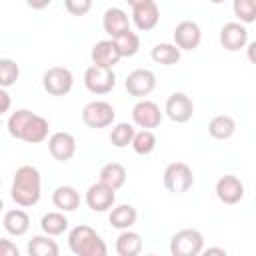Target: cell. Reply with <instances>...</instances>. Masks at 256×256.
<instances>
[{"instance_id": "obj_1", "label": "cell", "mask_w": 256, "mask_h": 256, "mask_svg": "<svg viewBox=\"0 0 256 256\" xmlns=\"http://www.w3.org/2000/svg\"><path fill=\"white\" fill-rule=\"evenodd\" d=\"M40 194H42V178H40L38 168L30 166V164L20 166L14 172V180H12V188H10L12 200L18 206L28 208V206L38 204Z\"/></svg>"}, {"instance_id": "obj_2", "label": "cell", "mask_w": 256, "mask_h": 256, "mask_svg": "<svg viewBox=\"0 0 256 256\" xmlns=\"http://www.w3.org/2000/svg\"><path fill=\"white\" fill-rule=\"evenodd\" d=\"M68 246L76 256H108L106 242L94 228L80 224L68 232Z\"/></svg>"}, {"instance_id": "obj_3", "label": "cell", "mask_w": 256, "mask_h": 256, "mask_svg": "<svg viewBox=\"0 0 256 256\" xmlns=\"http://www.w3.org/2000/svg\"><path fill=\"white\" fill-rule=\"evenodd\" d=\"M172 256H200L204 250V236L196 228H182L170 238Z\"/></svg>"}, {"instance_id": "obj_4", "label": "cell", "mask_w": 256, "mask_h": 256, "mask_svg": "<svg viewBox=\"0 0 256 256\" xmlns=\"http://www.w3.org/2000/svg\"><path fill=\"white\" fill-rule=\"evenodd\" d=\"M162 182H164V188L172 194H184L192 188L194 184V174H192V168L184 162H172L164 168V174H162Z\"/></svg>"}, {"instance_id": "obj_5", "label": "cell", "mask_w": 256, "mask_h": 256, "mask_svg": "<svg viewBox=\"0 0 256 256\" xmlns=\"http://www.w3.org/2000/svg\"><path fill=\"white\" fill-rule=\"evenodd\" d=\"M114 118H116V112L112 104H108L106 100H92L82 108V122L94 130L110 126Z\"/></svg>"}, {"instance_id": "obj_6", "label": "cell", "mask_w": 256, "mask_h": 256, "mask_svg": "<svg viewBox=\"0 0 256 256\" xmlns=\"http://www.w3.org/2000/svg\"><path fill=\"white\" fill-rule=\"evenodd\" d=\"M42 86L50 96H66L74 86V76L64 66H52L42 74Z\"/></svg>"}, {"instance_id": "obj_7", "label": "cell", "mask_w": 256, "mask_h": 256, "mask_svg": "<svg viewBox=\"0 0 256 256\" xmlns=\"http://www.w3.org/2000/svg\"><path fill=\"white\" fill-rule=\"evenodd\" d=\"M130 8H132V22L136 24L138 30L148 32L156 28L160 20V10L154 0H130Z\"/></svg>"}, {"instance_id": "obj_8", "label": "cell", "mask_w": 256, "mask_h": 256, "mask_svg": "<svg viewBox=\"0 0 256 256\" xmlns=\"http://www.w3.org/2000/svg\"><path fill=\"white\" fill-rule=\"evenodd\" d=\"M84 86L92 94H108L116 86V74L110 68H100L92 64L84 72Z\"/></svg>"}, {"instance_id": "obj_9", "label": "cell", "mask_w": 256, "mask_h": 256, "mask_svg": "<svg viewBox=\"0 0 256 256\" xmlns=\"http://www.w3.org/2000/svg\"><path fill=\"white\" fill-rule=\"evenodd\" d=\"M124 88L130 96H136V98H144L148 96L154 88H156V76L152 70L148 68H136L132 70L128 76H126V82H124Z\"/></svg>"}, {"instance_id": "obj_10", "label": "cell", "mask_w": 256, "mask_h": 256, "mask_svg": "<svg viewBox=\"0 0 256 256\" xmlns=\"http://www.w3.org/2000/svg\"><path fill=\"white\" fill-rule=\"evenodd\" d=\"M164 112L166 116L176 122V124H184L192 118L194 114V104L190 100V96H186L184 92H174L168 96L166 100V106H164Z\"/></svg>"}, {"instance_id": "obj_11", "label": "cell", "mask_w": 256, "mask_h": 256, "mask_svg": "<svg viewBox=\"0 0 256 256\" xmlns=\"http://www.w3.org/2000/svg\"><path fill=\"white\" fill-rule=\"evenodd\" d=\"M132 122L140 126L142 130H150L160 126L162 122V112L156 102L152 100H138L132 108Z\"/></svg>"}, {"instance_id": "obj_12", "label": "cell", "mask_w": 256, "mask_h": 256, "mask_svg": "<svg viewBox=\"0 0 256 256\" xmlns=\"http://www.w3.org/2000/svg\"><path fill=\"white\" fill-rule=\"evenodd\" d=\"M202 40L200 26L194 20H182L174 28V46L178 50H194Z\"/></svg>"}, {"instance_id": "obj_13", "label": "cell", "mask_w": 256, "mask_h": 256, "mask_svg": "<svg viewBox=\"0 0 256 256\" xmlns=\"http://www.w3.org/2000/svg\"><path fill=\"white\" fill-rule=\"evenodd\" d=\"M216 196L222 204H238L244 198V184L234 174H224L216 182Z\"/></svg>"}, {"instance_id": "obj_14", "label": "cell", "mask_w": 256, "mask_h": 256, "mask_svg": "<svg viewBox=\"0 0 256 256\" xmlns=\"http://www.w3.org/2000/svg\"><path fill=\"white\" fill-rule=\"evenodd\" d=\"M248 42V30L240 22H226L220 28V44L228 52H236L244 48Z\"/></svg>"}, {"instance_id": "obj_15", "label": "cell", "mask_w": 256, "mask_h": 256, "mask_svg": "<svg viewBox=\"0 0 256 256\" xmlns=\"http://www.w3.org/2000/svg\"><path fill=\"white\" fill-rule=\"evenodd\" d=\"M48 150L54 160L68 162L76 154V138L70 132H54L48 138Z\"/></svg>"}, {"instance_id": "obj_16", "label": "cell", "mask_w": 256, "mask_h": 256, "mask_svg": "<svg viewBox=\"0 0 256 256\" xmlns=\"http://www.w3.org/2000/svg\"><path fill=\"white\" fill-rule=\"evenodd\" d=\"M114 200H116L114 190L104 186L102 182H96L86 190V204L94 212H106L108 208H112Z\"/></svg>"}, {"instance_id": "obj_17", "label": "cell", "mask_w": 256, "mask_h": 256, "mask_svg": "<svg viewBox=\"0 0 256 256\" xmlns=\"http://www.w3.org/2000/svg\"><path fill=\"white\" fill-rule=\"evenodd\" d=\"M90 58L94 62V66H100V68H114L120 60V54H118V48L114 44V40H100L92 46V52H90Z\"/></svg>"}, {"instance_id": "obj_18", "label": "cell", "mask_w": 256, "mask_h": 256, "mask_svg": "<svg viewBox=\"0 0 256 256\" xmlns=\"http://www.w3.org/2000/svg\"><path fill=\"white\" fill-rule=\"evenodd\" d=\"M102 26H104V32L108 36H112V40L124 32L130 30V20H128V14L122 10V8H108L102 16Z\"/></svg>"}, {"instance_id": "obj_19", "label": "cell", "mask_w": 256, "mask_h": 256, "mask_svg": "<svg viewBox=\"0 0 256 256\" xmlns=\"http://www.w3.org/2000/svg\"><path fill=\"white\" fill-rule=\"evenodd\" d=\"M116 254L118 256H140L142 252V236L134 230H122L116 238Z\"/></svg>"}, {"instance_id": "obj_20", "label": "cell", "mask_w": 256, "mask_h": 256, "mask_svg": "<svg viewBox=\"0 0 256 256\" xmlns=\"http://www.w3.org/2000/svg\"><path fill=\"white\" fill-rule=\"evenodd\" d=\"M52 204L62 212H72L80 206V194L74 186H58L52 192Z\"/></svg>"}, {"instance_id": "obj_21", "label": "cell", "mask_w": 256, "mask_h": 256, "mask_svg": "<svg viewBox=\"0 0 256 256\" xmlns=\"http://www.w3.org/2000/svg\"><path fill=\"white\" fill-rule=\"evenodd\" d=\"M98 176H100L98 182H102L104 186H108V188H112L116 192L126 182V168L122 164H118V162H108V164H104L100 168Z\"/></svg>"}, {"instance_id": "obj_22", "label": "cell", "mask_w": 256, "mask_h": 256, "mask_svg": "<svg viewBox=\"0 0 256 256\" xmlns=\"http://www.w3.org/2000/svg\"><path fill=\"white\" fill-rule=\"evenodd\" d=\"M2 224H4V228H6L8 234H12V236H24L28 232V228H30V216L24 210L14 208V210H8L4 214Z\"/></svg>"}, {"instance_id": "obj_23", "label": "cell", "mask_w": 256, "mask_h": 256, "mask_svg": "<svg viewBox=\"0 0 256 256\" xmlns=\"http://www.w3.org/2000/svg\"><path fill=\"white\" fill-rule=\"evenodd\" d=\"M136 218H138V212L132 204H120V206L112 208V212L108 216L112 228H118V230H130L136 224Z\"/></svg>"}, {"instance_id": "obj_24", "label": "cell", "mask_w": 256, "mask_h": 256, "mask_svg": "<svg viewBox=\"0 0 256 256\" xmlns=\"http://www.w3.org/2000/svg\"><path fill=\"white\" fill-rule=\"evenodd\" d=\"M236 132V122L228 114H218L208 122V134L216 140H228Z\"/></svg>"}, {"instance_id": "obj_25", "label": "cell", "mask_w": 256, "mask_h": 256, "mask_svg": "<svg viewBox=\"0 0 256 256\" xmlns=\"http://www.w3.org/2000/svg\"><path fill=\"white\" fill-rule=\"evenodd\" d=\"M28 256H60V246L52 236H32L28 242Z\"/></svg>"}, {"instance_id": "obj_26", "label": "cell", "mask_w": 256, "mask_h": 256, "mask_svg": "<svg viewBox=\"0 0 256 256\" xmlns=\"http://www.w3.org/2000/svg\"><path fill=\"white\" fill-rule=\"evenodd\" d=\"M48 128H50L48 120L38 116V114H34L30 118L26 130H24V134H22V140L28 142V144H40V142H44L48 138Z\"/></svg>"}, {"instance_id": "obj_27", "label": "cell", "mask_w": 256, "mask_h": 256, "mask_svg": "<svg viewBox=\"0 0 256 256\" xmlns=\"http://www.w3.org/2000/svg\"><path fill=\"white\" fill-rule=\"evenodd\" d=\"M40 228L46 236H60L68 228V218L62 212H46L40 220Z\"/></svg>"}, {"instance_id": "obj_28", "label": "cell", "mask_w": 256, "mask_h": 256, "mask_svg": "<svg viewBox=\"0 0 256 256\" xmlns=\"http://www.w3.org/2000/svg\"><path fill=\"white\" fill-rule=\"evenodd\" d=\"M150 56H152V60H154L156 64L172 66V64H176V62L180 60V50H178L174 44H170V42H160V44H156V46L152 48Z\"/></svg>"}, {"instance_id": "obj_29", "label": "cell", "mask_w": 256, "mask_h": 256, "mask_svg": "<svg viewBox=\"0 0 256 256\" xmlns=\"http://www.w3.org/2000/svg\"><path fill=\"white\" fill-rule=\"evenodd\" d=\"M32 116H34V112H30L26 108H20V110L12 112L10 118H8V134L12 138H16V140H22V134H24V130H26V126H28Z\"/></svg>"}, {"instance_id": "obj_30", "label": "cell", "mask_w": 256, "mask_h": 256, "mask_svg": "<svg viewBox=\"0 0 256 256\" xmlns=\"http://www.w3.org/2000/svg\"><path fill=\"white\" fill-rule=\"evenodd\" d=\"M114 44H116V48H118L120 58H130V56H134V54L138 52V48H140V36H138L136 32L128 30V32L116 36V38H114Z\"/></svg>"}, {"instance_id": "obj_31", "label": "cell", "mask_w": 256, "mask_h": 256, "mask_svg": "<svg viewBox=\"0 0 256 256\" xmlns=\"http://www.w3.org/2000/svg\"><path fill=\"white\" fill-rule=\"evenodd\" d=\"M130 146L134 148V152H136V154L146 156V154L154 152V148H156V136H154V132H152V130H140V132H136V134H134V138H132Z\"/></svg>"}, {"instance_id": "obj_32", "label": "cell", "mask_w": 256, "mask_h": 256, "mask_svg": "<svg viewBox=\"0 0 256 256\" xmlns=\"http://www.w3.org/2000/svg\"><path fill=\"white\" fill-rule=\"evenodd\" d=\"M134 134H136V130H134L132 124H128V122H118V124L112 128V132H110V142H112V146H116V148H126V146L132 142Z\"/></svg>"}, {"instance_id": "obj_33", "label": "cell", "mask_w": 256, "mask_h": 256, "mask_svg": "<svg viewBox=\"0 0 256 256\" xmlns=\"http://www.w3.org/2000/svg\"><path fill=\"white\" fill-rule=\"evenodd\" d=\"M20 76V66L12 58H0V88H8L16 84Z\"/></svg>"}, {"instance_id": "obj_34", "label": "cell", "mask_w": 256, "mask_h": 256, "mask_svg": "<svg viewBox=\"0 0 256 256\" xmlns=\"http://www.w3.org/2000/svg\"><path fill=\"white\" fill-rule=\"evenodd\" d=\"M234 14L240 18V24H250L256 20V2L254 0H234Z\"/></svg>"}, {"instance_id": "obj_35", "label": "cell", "mask_w": 256, "mask_h": 256, "mask_svg": "<svg viewBox=\"0 0 256 256\" xmlns=\"http://www.w3.org/2000/svg\"><path fill=\"white\" fill-rule=\"evenodd\" d=\"M64 8H66L72 16H84V14L92 8V2H90V0H66V2H64Z\"/></svg>"}, {"instance_id": "obj_36", "label": "cell", "mask_w": 256, "mask_h": 256, "mask_svg": "<svg viewBox=\"0 0 256 256\" xmlns=\"http://www.w3.org/2000/svg\"><path fill=\"white\" fill-rule=\"evenodd\" d=\"M0 256H20V250L12 240L0 238Z\"/></svg>"}, {"instance_id": "obj_37", "label": "cell", "mask_w": 256, "mask_h": 256, "mask_svg": "<svg viewBox=\"0 0 256 256\" xmlns=\"http://www.w3.org/2000/svg\"><path fill=\"white\" fill-rule=\"evenodd\" d=\"M10 104H12L10 94H8L4 88H0V116H2L4 112H8V110H10Z\"/></svg>"}, {"instance_id": "obj_38", "label": "cell", "mask_w": 256, "mask_h": 256, "mask_svg": "<svg viewBox=\"0 0 256 256\" xmlns=\"http://www.w3.org/2000/svg\"><path fill=\"white\" fill-rule=\"evenodd\" d=\"M200 256H228V252L220 246H210V248H204L200 252Z\"/></svg>"}, {"instance_id": "obj_39", "label": "cell", "mask_w": 256, "mask_h": 256, "mask_svg": "<svg viewBox=\"0 0 256 256\" xmlns=\"http://www.w3.org/2000/svg\"><path fill=\"white\" fill-rule=\"evenodd\" d=\"M254 48H256V44L250 42V44H248V58H250L252 62H254Z\"/></svg>"}, {"instance_id": "obj_40", "label": "cell", "mask_w": 256, "mask_h": 256, "mask_svg": "<svg viewBox=\"0 0 256 256\" xmlns=\"http://www.w3.org/2000/svg\"><path fill=\"white\" fill-rule=\"evenodd\" d=\"M2 208H4V202H2V198H0V212H2Z\"/></svg>"}, {"instance_id": "obj_41", "label": "cell", "mask_w": 256, "mask_h": 256, "mask_svg": "<svg viewBox=\"0 0 256 256\" xmlns=\"http://www.w3.org/2000/svg\"><path fill=\"white\" fill-rule=\"evenodd\" d=\"M146 256H156V254H146Z\"/></svg>"}]
</instances>
